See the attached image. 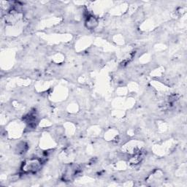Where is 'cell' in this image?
Returning <instances> with one entry per match:
<instances>
[{
	"mask_svg": "<svg viewBox=\"0 0 187 187\" xmlns=\"http://www.w3.org/2000/svg\"><path fill=\"white\" fill-rule=\"evenodd\" d=\"M86 27L90 29H92L96 27V26L97 25V20L93 16H89L86 21Z\"/></svg>",
	"mask_w": 187,
	"mask_h": 187,
	"instance_id": "obj_1",
	"label": "cell"
}]
</instances>
